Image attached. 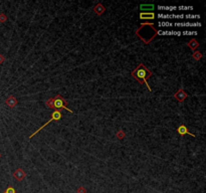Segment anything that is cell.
Here are the masks:
<instances>
[{"instance_id": "603a6c76", "label": "cell", "mask_w": 206, "mask_h": 193, "mask_svg": "<svg viewBox=\"0 0 206 193\" xmlns=\"http://www.w3.org/2000/svg\"><path fill=\"white\" fill-rule=\"evenodd\" d=\"M0 158H1V153H0Z\"/></svg>"}, {"instance_id": "d6986e66", "label": "cell", "mask_w": 206, "mask_h": 193, "mask_svg": "<svg viewBox=\"0 0 206 193\" xmlns=\"http://www.w3.org/2000/svg\"><path fill=\"white\" fill-rule=\"evenodd\" d=\"M76 193H87V189L83 186H80L76 190Z\"/></svg>"}, {"instance_id": "9a60e30c", "label": "cell", "mask_w": 206, "mask_h": 193, "mask_svg": "<svg viewBox=\"0 0 206 193\" xmlns=\"http://www.w3.org/2000/svg\"><path fill=\"white\" fill-rule=\"evenodd\" d=\"M116 136H117V138L119 140H123L124 138L126 137V134H125V132H124L123 130H119V131L117 132Z\"/></svg>"}, {"instance_id": "7402d4cb", "label": "cell", "mask_w": 206, "mask_h": 193, "mask_svg": "<svg viewBox=\"0 0 206 193\" xmlns=\"http://www.w3.org/2000/svg\"><path fill=\"white\" fill-rule=\"evenodd\" d=\"M4 62H5V56L2 55V54H0V65H2Z\"/></svg>"}, {"instance_id": "6da1fadb", "label": "cell", "mask_w": 206, "mask_h": 193, "mask_svg": "<svg viewBox=\"0 0 206 193\" xmlns=\"http://www.w3.org/2000/svg\"><path fill=\"white\" fill-rule=\"evenodd\" d=\"M152 74L153 72H151L150 69H148V67L145 65H143V63H140V65L131 72V76L135 79H137L140 85L147 86V88L149 90V92H152V88H151L150 85L148 84V79L149 78L152 76Z\"/></svg>"}, {"instance_id": "44dd1931", "label": "cell", "mask_w": 206, "mask_h": 193, "mask_svg": "<svg viewBox=\"0 0 206 193\" xmlns=\"http://www.w3.org/2000/svg\"><path fill=\"white\" fill-rule=\"evenodd\" d=\"M182 34H185V35H195L197 34L196 31H183Z\"/></svg>"}, {"instance_id": "e0dca14e", "label": "cell", "mask_w": 206, "mask_h": 193, "mask_svg": "<svg viewBox=\"0 0 206 193\" xmlns=\"http://www.w3.org/2000/svg\"><path fill=\"white\" fill-rule=\"evenodd\" d=\"M45 105H46V108L48 109H53V98L48 99L46 102H45Z\"/></svg>"}, {"instance_id": "9c48e42d", "label": "cell", "mask_w": 206, "mask_h": 193, "mask_svg": "<svg viewBox=\"0 0 206 193\" xmlns=\"http://www.w3.org/2000/svg\"><path fill=\"white\" fill-rule=\"evenodd\" d=\"M17 104H18V101L14 96H9L7 99L5 100V105L7 106L8 108H11V109L14 108Z\"/></svg>"}, {"instance_id": "ffe728a7", "label": "cell", "mask_w": 206, "mask_h": 193, "mask_svg": "<svg viewBox=\"0 0 206 193\" xmlns=\"http://www.w3.org/2000/svg\"><path fill=\"white\" fill-rule=\"evenodd\" d=\"M16 191H15V189L13 187H11V186H9V187L7 188V189L5 190L4 192H2V193H15Z\"/></svg>"}, {"instance_id": "7a4b0ae2", "label": "cell", "mask_w": 206, "mask_h": 193, "mask_svg": "<svg viewBox=\"0 0 206 193\" xmlns=\"http://www.w3.org/2000/svg\"><path fill=\"white\" fill-rule=\"evenodd\" d=\"M137 30L142 31V32L144 31L145 32L144 34L140 35L139 37L141 38L144 44H148L149 42L152 41L154 37L158 34V30L154 27V23H149V22L148 23H142L141 26H140Z\"/></svg>"}, {"instance_id": "52a82bcc", "label": "cell", "mask_w": 206, "mask_h": 193, "mask_svg": "<svg viewBox=\"0 0 206 193\" xmlns=\"http://www.w3.org/2000/svg\"><path fill=\"white\" fill-rule=\"evenodd\" d=\"M13 177H14L17 181H19L20 182V181H22L26 177V173L23 169H21V168H17V169L13 172Z\"/></svg>"}, {"instance_id": "5b68a950", "label": "cell", "mask_w": 206, "mask_h": 193, "mask_svg": "<svg viewBox=\"0 0 206 193\" xmlns=\"http://www.w3.org/2000/svg\"><path fill=\"white\" fill-rule=\"evenodd\" d=\"M174 97H175V99L177 100L179 103H183V102H184L185 100L187 99V97H188V94H187V93L185 92L183 88H179V90H178L177 92L174 94Z\"/></svg>"}, {"instance_id": "4fadbf2b", "label": "cell", "mask_w": 206, "mask_h": 193, "mask_svg": "<svg viewBox=\"0 0 206 193\" xmlns=\"http://www.w3.org/2000/svg\"><path fill=\"white\" fill-rule=\"evenodd\" d=\"M175 26H200V22H195V23H190V22H185V23H175Z\"/></svg>"}, {"instance_id": "30bf717a", "label": "cell", "mask_w": 206, "mask_h": 193, "mask_svg": "<svg viewBox=\"0 0 206 193\" xmlns=\"http://www.w3.org/2000/svg\"><path fill=\"white\" fill-rule=\"evenodd\" d=\"M187 46H188L189 48H191V51H195L196 49H197L198 47H199V42L196 39L192 38L191 40H189V41L187 42Z\"/></svg>"}, {"instance_id": "5bb4252c", "label": "cell", "mask_w": 206, "mask_h": 193, "mask_svg": "<svg viewBox=\"0 0 206 193\" xmlns=\"http://www.w3.org/2000/svg\"><path fill=\"white\" fill-rule=\"evenodd\" d=\"M192 56H193V58L195 60H200L201 58H202V53H201L200 51H193Z\"/></svg>"}, {"instance_id": "277c9868", "label": "cell", "mask_w": 206, "mask_h": 193, "mask_svg": "<svg viewBox=\"0 0 206 193\" xmlns=\"http://www.w3.org/2000/svg\"><path fill=\"white\" fill-rule=\"evenodd\" d=\"M62 111H58V110H55V111H54V112L53 113H51V116H50V119H49L48 120V121H47L46 122V123H45L44 125H42V126L41 127H40V128L39 129H37V130H36L35 132H34V133H32V134H31V135L30 136H29V140H30L31 139V138H33V137H34V136L36 135V134H38V133H39V132L40 131H41L42 130V129H44L45 128V127H46L47 126V125H48V124H50L51 123V122H57V121H60V119H62Z\"/></svg>"}, {"instance_id": "2e32d148", "label": "cell", "mask_w": 206, "mask_h": 193, "mask_svg": "<svg viewBox=\"0 0 206 193\" xmlns=\"http://www.w3.org/2000/svg\"><path fill=\"white\" fill-rule=\"evenodd\" d=\"M140 7H141V10H150V12H151V10H153L154 9V5H152V4H151V5H141L140 6Z\"/></svg>"}, {"instance_id": "ba28073f", "label": "cell", "mask_w": 206, "mask_h": 193, "mask_svg": "<svg viewBox=\"0 0 206 193\" xmlns=\"http://www.w3.org/2000/svg\"><path fill=\"white\" fill-rule=\"evenodd\" d=\"M177 133L179 134L180 136H184V135H189L191 136V137H196L194 134H192L191 132H189L188 128H187L186 126H185L184 124H181L179 127L177 128Z\"/></svg>"}, {"instance_id": "7c38bea8", "label": "cell", "mask_w": 206, "mask_h": 193, "mask_svg": "<svg viewBox=\"0 0 206 193\" xmlns=\"http://www.w3.org/2000/svg\"><path fill=\"white\" fill-rule=\"evenodd\" d=\"M140 18L141 19H154L155 18V14L154 12H141L140 13Z\"/></svg>"}, {"instance_id": "3957f363", "label": "cell", "mask_w": 206, "mask_h": 193, "mask_svg": "<svg viewBox=\"0 0 206 193\" xmlns=\"http://www.w3.org/2000/svg\"><path fill=\"white\" fill-rule=\"evenodd\" d=\"M53 110H67L71 113H74L71 109L67 108V102L62 97H60V95H56L55 97L53 98Z\"/></svg>"}, {"instance_id": "8992f818", "label": "cell", "mask_w": 206, "mask_h": 193, "mask_svg": "<svg viewBox=\"0 0 206 193\" xmlns=\"http://www.w3.org/2000/svg\"><path fill=\"white\" fill-rule=\"evenodd\" d=\"M159 18H179V19H183V18H198V15H173V14H159L158 15Z\"/></svg>"}, {"instance_id": "8fae6325", "label": "cell", "mask_w": 206, "mask_h": 193, "mask_svg": "<svg viewBox=\"0 0 206 193\" xmlns=\"http://www.w3.org/2000/svg\"><path fill=\"white\" fill-rule=\"evenodd\" d=\"M105 11H106V7L102 3H98L94 7V12L97 13L98 15H102Z\"/></svg>"}, {"instance_id": "ac0fdd59", "label": "cell", "mask_w": 206, "mask_h": 193, "mask_svg": "<svg viewBox=\"0 0 206 193\" xmlns=\"http://www.w3.org/2000/svg\"><path fill=\"white\" fill-rule=\"evenodd\" d=\"M6 20H7V16L4 13H0V22L4 23V22H6Z\"/></svg>"}]
</instances>
